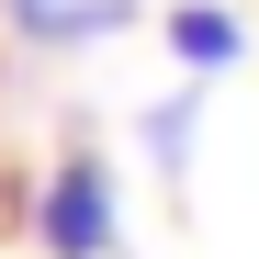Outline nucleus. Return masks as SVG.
Here are the masks:
<instances>
[{"label":"nucleus","instance_id":"obj_1","mask_svg":"<svg viewBox=\"0 0 259 259\" xmlns=\"http://www.w3.org/2000/svg\"><path fill=\"white\" fill-rule=\"evenodd\" d=\"M34 248L46 259H113L124 248V214H113V169L91 147H68L46 169V192H34Z\"/></svg>","mask_w":259,"mask_h":259},{"label":"nucleus","instance_id":"obj_2","mask_svg":"<svg viewBox=\"0 0 259 259\" xmlns=\"http://www.w3.org/2000/svg\"><path fill=\"white\" fill-rule=\"evenodd\" d=\"M0 23L23 34L34 57H91L136 23V0H0Z\"/></svg>","mask_w":259,"mask_h":259},{"label":"nucleus","instance_id":"obj_3","mask_svg":"<svg viewBox=\"0 0 259 259\" xmlns=\"http://www.w3.org/2000/svg\"><path fill=\"white\" fill-rule=\"evenodd\" d=\"M158 46L181 57V79H226L248 57V23L226 12V0H169V12H158Z\"/></svg>","mask_w":259,"mask_h":259},{"label":"nucleus","instance_id":"obj_4","mask_svg":"<svg viewBox=\"0 0 259 259\" xmlns=\"http://www.w3.org/2000/svg\"><path fill=\"white\" fill-rule=\"evenodd\" d=\"M136 147H147V169H158L169 192L192 181V147H203V79H192V91H169V102H147V124H136Z\"/></svg>","mask_w":259,"mask_h":259}]
</instances>
